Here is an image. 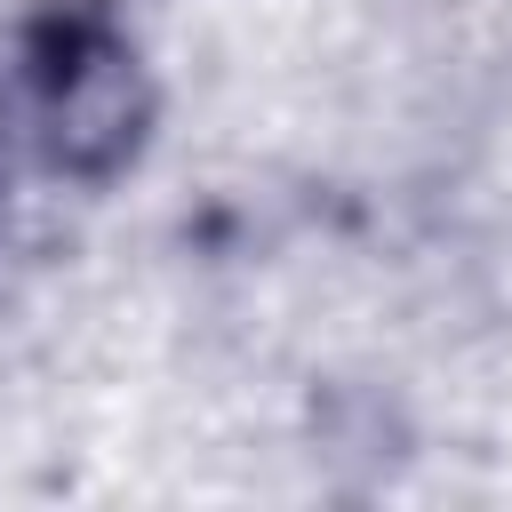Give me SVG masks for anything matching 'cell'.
<instances>
[{"instance_id":"obj_1","label":"cell","mask_w":512,"mask_h":512,"mask_svg":"<svg viewBox=\"0 0 512 512\" xmlns=\"http://www.w3.org/2000/svg\"><path fill=\"white\" fill-rule=\"evenodd\" d=\"M0 128L32 168L64 184H112L152 136V72L128 24L104 0L32 16L0 64Z\"/></svg>"}]
</instances>
